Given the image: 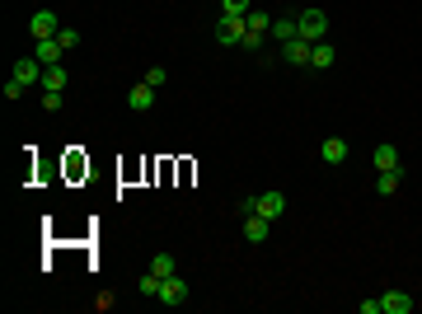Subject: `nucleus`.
Masks as SVG:
<instances>
[{"label":"nucleus","instance_id":"11","mask_svg":"<svg viewBox=\"0 0 422 314\" xmlns=\"http://www.w3.org/2000/svg\"><path fill=\"white\" fill-rule=\"evenodd\" d=\"M371 164H375V173H385V169H404L394 145H375V150H371Z\"/></svg>","mask_w":422,"mask_h":314},{"label":"nucleus","instance_id":"6","mask_svg":"<svg viewBox=\"0 0 422 314\" xmlns=\"http://www.w3.org/2000/svg\"><path fill=\"white\" fill-rule=\"evenodd\" d=\"M29 33H33V38H57V33H62V24H57V15H52V10H38V15L29 19Z\"/></svg>","mask_w":422,"mask_h":314},{"label":"nucleus","instance_id":"1","mask_svg":"<svg viewBox=\"0 0 422 314\" xmlns=\"http://www.w3.org/2000/svg\"><path fill=\"white\" fill-rule=\"evenodd\" d=\"M244 38H249L244 15H220L216 19V43H220V48H244Z\"/></svg>","mask_w":422,"mask_h":314},{"label":"nucleus","instance_id":"21","mask_svg":"<svg viewBox=\"0 0 422 314\" xmlns=\"http://www.w3.org/2000/svg\"><path fill=\"white\" fill-rule=\"evenodd\" d=\"M220 15H249V0H220Z\"/></svg>","mask_w":422,"mask_h":314},{"label":"nucleus","instance_id":"7","mask_svg":"<svg viewBox=\"0 0 422 314\" xmlns=\"http://www.w3.org/2000/svg\"><path fill=\"white\" fill-rule=\"evenodd\" d=\"M267 230H272V220H267V216H258V211H244V239H249V244H263Z\"/></svg>","mask_w":422,"mask_h":314},{"label":"nucleus","instance_id":"5","mask_svg":"<svg viewBox=\"0 0 422 314\" xmlns=\"http://www.w3.org/2000/svg\"><path fill=\"white\" fill-rule=\"evenodd\" d=\"M310 52H314V43L291 38V43H281V62H286V66H310Z\"/></svg>","mask_w":422,"mask_h":314},{"label":"nucleus","instance_id":"13","mask_svg":"<svg viewBox=\"0 0 422 314\" xmlns=\"http://www.w3.org/2000/svg\"><path fill=\"white\" fill-rule=\"evenodd\" d=\"M319 155H324V164H343L347 159V141L343 136H328V141L319 145Z\"/></svg>","mask_w":422,"mask_h":314},{"label":"nucleus","instance_id":"22","mask_svg":"<svg viewBox=\"0 0 422 314\" xmlns=\"http://www.w3.org/2000/svg\"><path fill=\"white\" fill-rule=\"evenodd\" d=\"M62 108V90H43V113H57Z\"/></svg>","mask_w":422,"mask_h":314},{"label":"nucleus","instance_id":"20","mask_svg":"<svg viewBox=\"0 0 422 314\" xmlns=\"http://www.w3.org/2000/svg\"><path fill=\"white\" fill-rule=\"evenodd\" d=\"M141 296H150V300L160 296V277H155V272H146V277H141Z\"/></svg>","mask_w":422,"mask_h":314},{"label":"nucleus","instance_id":"17","mask_svg":"<svg viewBox=\"0 0 422 314\" xmlns=\"http://www.w3.org/2000/svg\"><path fill=\"white\" fill-rule=\"evenodd\" d=\"M66 80H71L66 76V66H47L43 71V90H66Z\"/></svg>","mask_w":422,"mask_h":314},{"label":"nucleus","instance_id":"14","mask_svg":"<svg viewBox=\"0 0 422 314\" xmlns=\"http://www.w3.org/2000/svg\"><path fill=\"white\" fill-rule=\"evenodd\" d=\"M399 183H404V169H385L380 178H375V192H380V197H394Z\"/></svg>","mask_w":422,"mask_h":314},{"label":"nucleus","instance_id":"10","mask_svg":"<svg viewBox=\"0 0 422 314\" xmlns=\"http://www.w3.org/2000/svg\"><path fill=\"white\" fill-rule=\"evenodd\" d=\"M62 43H57V38H38V48H33V57H38V62L43 66H62Z\"/></svg>","mask_w":422,"mask_h":314},{"label":"nucleus","instance_id":"8","mask_svg":"<svg viewBox=\"0 0 422 314\" xmlns=\"http://www.w3.org/2000/svg\"><path fill=\"white\" fill-rule=\"evenodd\" d=\"M43 71H47V66L38 62V57H24V62H15V80H19V85H38V80H43Z\"/></svg>","mask_w":422,"mask_h":314},{"label":"nucleus","instance_id":"24","mask_svg":"<svg viewBox=\"0 0 422 314\" xmlns=\"http://www.w3.org/2000/svg\"><path fill=\"white\" fill-rule=\"evenodd\" d=\"M57 43H62V48H76L80 33H76V29H62V33H57Z\"/></svg>","mask_w":422,"mask_h":314},{"label":"nucleus","instance_id":"2","mask_svg":"<svg viewBox=\"0 0 422 314\" xmlns=\"http://www.w3.org/2000/svg\"><path fill=\"white\" fill-rule=\"evenodd\" d=\"M244 211H258V216H267V220H281L286 216V197H281L277 188L258 192V197H244Z\"/></svg>","mask_w":422,"mask_h":314},{"label":"nucleus","instance_id":"9","mask_svg":"<svg viewBox=\"0 0 422 314\" xmlns=\"http://www.w3.org/2000/svg\"><path fill=\"white\" fill-rule=\"evenodd\" d=\"M380 314H413V296H408V291H385Z\"/></svg>","mask_w":422,"mask_h":314},{"label":"nucleus","instance_id":"4","mask_svg":"<svg viewBox=\"0 0 422 314\" xmlns=\"http://www.w3.org/2000/svg\"><path fill=\"white\" fill-rule=\"evenodd\" d=\"M155 300H160V305H169V310H174V305H183V300H188V282L178 277V272H174V277H164Z\"/></svg>","mask_w":422,"mask_h":314},{"label":"nucleus","instance_id":"12","mask_svg":"<svg viewBox=\"0 0 422 314\" xmlns=\"http://www.w3.org/2000/svg\"><path fill=\"white\" fill-rule=\"evenodd\" d=\"M127 104H132V108H136V113L155 108V85H146V80H141L136 90H132V94H127Z\"/></svg>","mask_w":422,"mask_h":314},{"label":"nucleus","instance_id":"15","mask_svg":"<svg viewBox=\"0 0 422 314\" xmlns=\"http://www.w3.org/2000/svg\"><path fill=\"white\" fill-rule=\"evenodd\" d=\"M150 272L164 282V277H174V272H178V258H174V253H155V258H150Z\"/></svg>","mask_w":422,"mask_h":314},{"label":"nucleus","instance_id":"3","mask_svg":"<svg viewBox=\"0 0 422 314\" xmlns=\"http://www.w3.org/2000/svg\"><path fill=\"white\" fill-rule=\"evenodd\" d=\"M296 33L305 38V43H319V38L328 33V15L324 10H300L296 15Z\"/></svg>","mask_w":422,"mask_h":314},{"label":"nucleus","instance_id":"16","mask_svg":"<svg viewBox=\"0 0 422 314\" xmlns=\"http://www.w3.org/2000/svg\"><path fill=\"white\" fill-rule=\"evenodd\" d=\"M333 62H338V52L328 48V43H314V52H310V66H314V71H328Z\"/></svg>","mask_w":422,"mask_h":314},{"label":"nucleus","instance_id":"23","mask_svg":"<svg viewBox=\"0 0 422 314\" xmlns=\"http://www.w3.org/2000/svg\"><path fill=\"white\" fill-rule=\"evenodd\" d=\"M24 90H29V85H19V80H15V76L5 80V99H24Z\"/></svg>","mask_w":422,"mask_h":314},{"label":"nucleus","instance_id":"18","mask_svg":"<svg viewBox=\"0 0 422 314\" xmlns=\"http://www.w3.org/2000/svg\"><path fill=\"white\" fill-rule=\"evenodd\" d=\"M272 38H277V43H291V38H300V33H296V19H277V24H272Z\"/></svg>","mask_w":422,"mask_h":314},{"label":"nucleus","instance_id":"19","mask_svg":"<svg viewBox=\"0 0 422 314\" xmlns=\"http://www.w3.org/2000/svg\"><path fill=\"white\" fill-rule=\"evenodd\" d=\"M146 85H155V90H164V80H169V71H164V66H150V71H146Z\"/></svg>","mask_w":422,"mask_h":314}]
</instances>
